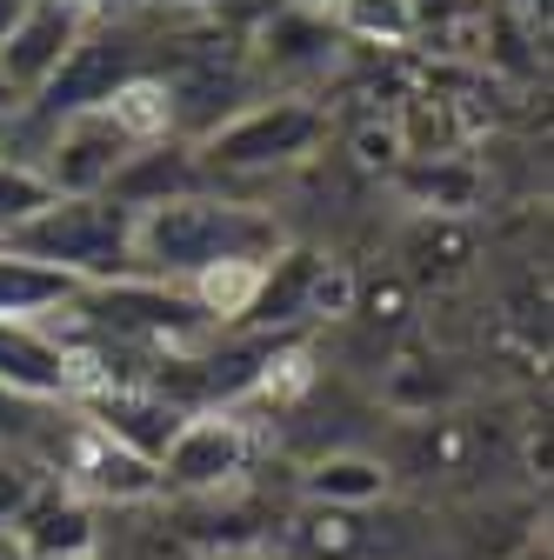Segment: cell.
Returning a JSON list of instances; mask_svg holds the SVG:
<instances>
[{
  "label": "cell",
  "mask_w": 554,
  "mask_h": 560,
  "mask_svg": "<svg viewBox=\"0 0 554 560\" xmlns=\"http://www.w3.org/2000/svg\"><path fill=\"white\" fill-rule=\"evenodd\" d=\"M134 154H141V148L120 133V120H114L107 107H101V114H67V120H54L47 154L34 161V174H41L54 194H107Z\"/></svg>",
  "instance_id": "4"
},
{
  "label": "cell",
  "mask_w": 554,
  "mask_h": 560,
  "mask_svg": "<svg viewBox=\"0 0 554 560\" xmlns=\"http://www.w3.org/2000/svg\"><path fill=\"white\" fill-rule=\"evenodd\" d=\"M27 560H94V508L81 494H67L60 474L41 480V494L8 521Z\"/></svg>",
  "instance_id": "10"
},
{
  "label": "cell",
  "mask_w": 554,
  "mask_h": 560,
  "mask_svg": "<svg viewBox=\"0 0 554 560\" xmlns=\"http://www.w3.org/2000/svg\"><path fill=\"white\" fill-rule=\"evenodd\" d=\"M127 81H141V60H134L127 34L88 27L81 47L60 60V74L41 88V101H47L54 120H67V114H101V107H114V94H120Z\"/></svg>",
  "instance_id": "8"
},
{
  "label": "cell",
  "mask_w": 554,
  "mask_h": 560,
  "mask_svg": "<svg viewBox=\"0 0 554 560\" xmlns=\"http://www.w3.org/2000/svg\"><path fill=\"white\" fill-rule=\"evenodd\" d=\"M60 487H67V494H81V501H148V494H161V474L148 460H134L127 447L101 441L94 428H81L74 447H67Z\"/></svg>",
  "instance_id": "12"
},
{
  "label": "cell",
  "mask_w": 554,
  "mask_h": 560,
  "mask_svg": "<svg viewBox=\"0 0 554 560\" xmlns=\"http://www.w3.org/2000/svg\"><path fill=\"white\" fill-rule=\"evenodd\" d=\"M288 8H308V14H327V21H334L341 8H348V0H288Z\"/></svg>",
  "instance_id": "19"
},
{
  "label": "cell",
  "mask_w": 554,
  "mask_h": 560,
  "mask_svg": "<svg viewBox=\"0 0 554 560\" xmlns=\"http://www.w3.org/2000/svg\"><path fill=\"white\" fill-rule=\"evenodd\" d=\"M341 301H348V280L327 273L321 254L281 247V254L267 260V273H261L247 314H261V320H301V314H334Z\"/></svg>",
  "instance_id": "11"
},
{
  "label": "cell",
  "mask_w": 554,
  "mask_h": 560,
  "mask_svg": "<svg viewBox=\"0 0 554 560\" xmlns=\"http://www.w3.org/2000/svg\"><path fill=\"white\" fill-rule=\"evenodd\" d=\"M301 487H308L314 508L348 514V508H374V501L388 494V467H381L374 454H321Z\"/></svg>",
  "instance_id": "14"
},
{
  "label": "cell",
  "mask_w": 554,
  "mask_h": 560,
  "mask_svg": "<svg viewBox=\"0 0 554 560\" xmlns=\"http://www.w3.org/2000/svg\"><path fill=\"white\" fill-rule=\"evenodd\" d=\"M308 547H314L321 560H348V553L361 547V534H355V521H341V514L327 508L321 521H308Z\"/></svg>",
  "instance_id": "18"
},
{
  "label": "cell",
  "mask_w": 554,
  "mask_h": 560,
  "mask_svg": "<svg viewBox=\"0 0 554 560\" xmlns=\"http://www.w3.org/2000/svg\"><path fill=\"white\" fill-rule=\"evenodd\" d=\"M181 420H187V407H174L161 387H107V381H94L81 394V428H94L101 441L127 447L148 467H161L168 441L181 434Z\"/></svg>",
  "instance_id": "7"
},
{
  "label": "cell",
  "mask_w": 554,
  "mask_h": 560,
  "mask_svg": "<svg viewBox=\"0 0 554 560\" xmlns=\"http://www.w3.org/2000/svg\"><path fill=\"white\" fill-rule=\"evenodd\" d=\"M194 187H200V167L187 161V148H181V140H154V148H141V154L120 167V180H114L107 194L141 214V207L181 200V194H194Z\"/></svg>",
  "instance_id": "13"
},
{
  "label": "cell",
  "mask_w": 554,
  "mask_h": 560,
  "mask_svg": "<svg viewBox=\"0 0 554 560\" xmlns=\"http://www.w3.org/2000/svg\"><path fill=\"white\" fill-rule=\"evenodd\" d=\"M0 247L67 273L74 288H114L134 280V207H120L114 194H54Z\"/></svg>",
  "instance_id": "2"
},
{
  "label": "cell",
  "mask_w": 554,
  "mask_h": 560,
  "mask_svg": "<svg viewBox=\"0 0 554 560\" xmlns=\"http://www.w3.org/2000/svg\"><path fill=\"white\" fill-rule=\"evenodd\" d=\"M88 27H94V8H81V0H27L8 40H0V88L41 94L60 74V60L81 47Z\"/></svg>",
  "instance_id": "5"
},
{
  "label": "cell",
  "mask_w": 554,
  "mask_h": 560,
  "mask_svg": "<svg viewBox=\"0 0 554 560\" xmlns=\"http://www.w3.org/2000/svg\"><path fill=\"white\" fill-rule=\"evenodd\" d=\"M168 8H187V14H200V8H221V0H168Z\"/></svg>",
  "instance_id": "22"
},
{
  "label": "cell",
  "mask_w": 554,
  "mask_h": 560,
  "mask_svg": "<svg viewBox=\"0 0 554 560\" xmlns=\"http://www.w3.org/2000/svg\"><path fill=\"white\" fill-rule=\"evenodd\" d=\"M74 294L81 288L67 273L34 267V260H21V254L0 247V320H47V314H60Z\"/></svg>",
  "instance_id": "16"
},
{
  "label": "cell",
  "mask_w": 554,
  "mask_h": 560,
  "mask_svg": "<svg viewBox=\"0 0 554 560\" xmlns=\"http://www.w3.org/2000/svg\"><path fill=\"white\" fill-rule=\"evenodd\" d=\"M334 21L327 14H308V8H288L274 0V21L261 27V60L267 67H327L334 60Z\"/></svg>",
  "instance_id": "15"
},
{
  "label": "cell",
  "mask_w": 554,
  "mask_h": 560,
  "mask_svg": "<svg viewBox=\"0 0 554 560\" xmlns=\"http://www.w3.org/2000/svg\"><path fill=\"white\" fill-rule=\"evenodd\" d=\"M341 34H368V40H407L414 27V8L407 0H348V8L334 14Z\"/></svg>",
  "instance_id": "17"
},
{
  "label": "cell",
  "mask_w": 554,
  "mask_h": 560,
  "mask_svg": "<svg viewBox=\"0 0 554 560\" xmlns=\"http://www.w3.org/2000/svg\"><path fill=\"white\" fill-rule=\"evenodd\" d=\"M247 454H254V441H247L241 420L187 413L154 474H161V487H174V494H221V487H234L247 474Z\"/></svg>",
  "instance_id": "6"
},
{
  "label": "cell",
  "mask_w": 554,
  "mask_h": 560,
  "mask_svg": "<svg viewBox=\"0 0 554 560\" xmlns=\"http://www.w3.org/2000/svg\"><path fill=\"white\" fill-rule=\"evenodd\" d=\"M288 247V228L254 200H228V194H181L161 207L134 214V280H161V288H200L207 273L228 267H267Z\"/></svg>",
  "instance_id": "1"
},
{
  "label": "cell",
  "mask_w": 554,
  "mask_h": 560,
  "mask_svg": "<svg viewBox=\"0 0 554 560\" xmlns=\"http://www.w3.org/2000/svg\"><path fill=\"white\" fill-rule=\"evenodd\" d=\"M0 560H27V553H21V540H14V527H8V521H0Z\"/></svg>",
  "instance_id": "20"
},
{
  "label": "cell",
  "mask_w": 554,
  "mask_h": 560,
  "mask_svg": "<svg viewBox=\"0 0 554 560\" xmlns=\"http://www.w3.org/2000/svg\"><path fill=\"white\" fill-rule=\"evenodd\" d=\"M81 387V354L47 320H0V394L67 400Z\"/></svg>",
  "instance_id": "9"
},
{
  "label": "cell",
  "mask_w": 554,
  "mask_h": 560,
  "mask_svg": "<svg viewBox=\"0 0 554 560\" xmlns=\"http://www.w3.org/2000/svg\"><path fill=\"white\" fill-rule=\"evenodd\" d=\"M321 140H327L321 107H308V101H247L241 114H228L215 133H207L200 148L228 174H274V167L308 161Z\"/></svg>",
  "instance_id": "3"
},
{
  "label": "cell",
  "mask_w": 554,
  "mask_h": 560,
  "mask_svg": "<svg viewBox=\"0 0 554 560\" xmlns=\"http://www.w3.org/2000/svg\"><path fill=\"white\" fill-rule=\"evenodd\" d=\"M120 8H141V0H120Z\"/></svg>",
  "instance_id": "23"
},
{
  "label": "cell",
  "mask_w": 554,
  "mask_h": 560,
  "mask_svg": "<svg viewBox=\"0 0 554 560\" xmlns=\"http://www.w3.org/2000/svg\"><path fill=\"white\" fill-rule=\"evenodd\" d=\"M21 8H27V0H0V40H8V27L21 21Z\"/></svg>",
  "instance_id": "21"
}]
</instances>
